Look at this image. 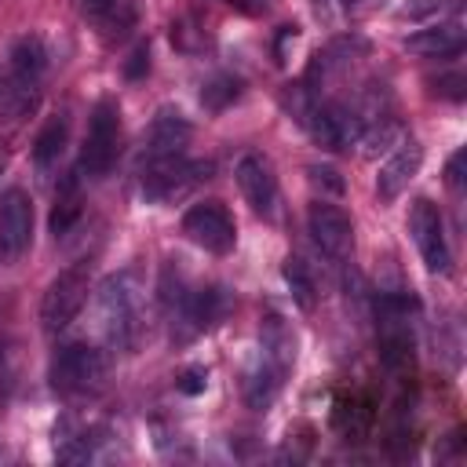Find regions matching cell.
Listing matches in <instances>:
<instances>
[{
    "mask_svg": "<svg viewBox=\"0 0 467 467\" xmlns=\"http://www.w3.org/2000/svg\"><path fill=\"white\" fill-rule=\"evenodd\" d=\"M212 164L204 161H186V153L168 157V161H150L142 164V197L146 201H171L186 193L197 179H208Z\"/></svg>",
    "mask_w": 467,
    "mask_h": 467,
    "instance_id": "obj_7",
    "label": "cell"
},
{
    "mask_svg": "<svg viewBox=\"0 0 467 467\" xmlns=\"http://www.w3.org/2000/svg\"><path fill=\"white\" fill-rule=\"evenodd\" d=\"M88 303V266H66L58 277H51V285L44 288L40 299V325L44 332H62L77 321V314Z\"/></svg>",
    "mask_w": 467,
    "mask_h": 467,
    "instance_id": "obj_5",
    "label": "cell"
},
{
    "mask_svg": "<svg viewBox=\"0 0 467 467\" xmlns=\"http://www.w3.org/2000/svg\"><path fill=\"white\" fill-rule=\"evenodd\" d=\"M139 22V0H109V29L106 40H124Z\"/></svg>",
    "mask_w": 467,
    "mask_h": 467,
    "instance_id": "obj_24",
    "label": "cell"
},
{
    "mask_svg": "<svg viewBox=\"0 0 467 467\" xmlns=\"http://www.w3.org/2000/svg\"><path fill=\"white\" fill-rule=\"evenodd\" d=\"M190 135H193V128H190V120H186L179 109H161V113L150 120L146 135H142V164H150V161H168V157L186 153Z\"/></svg>",
    "mask_w": 467,
    "mask_h": 467,
    "instance_id": "obj_12",
    "label": "cell"
},
{
    "mask_svg": "<svg viewBox=\"0 0 467 467\" xmlns=\"http://www.w3.org/2000/svg\"><path fill=\"white\" fill-rule=\"evenodd\" d=\"M310 179H314L317 186H325V190H332V193H343V179H339V171H336V168H325V164H314V168H310Z\"/></svg>",
    "mask_w": 467,
    "mask_h": 467,
    "instance_id": "obj_29",
    "label": "cell"
},
{
    "mask_svg": "<svg viewBox=\"0 0 467 467\" xmlns=\"http://www.w3.org/2000/svg\"><path fill=\"white\" fill-rule=\"evenodd\" d=\"M204 383H208V372L201 368V365H190V368H182V376H179V390L182 394H201L204 390Z\"/></svg>",
    "mask_w": 467,
    "mask_h": 467,
    "instance_id": "obj_27",
    "label": "cell"
},
{
    "mask_svg": "<svg viewBox=\"0 0 467 467\" xmlns=\"http://www.w3.org/2000/svg\"><path fill=\"white\" fill-rule=\"evenodd\" d=\"M80 15L106 36V29H109V0H80Z\"/></svg>",
    "mask_w": 467,
    "mask_h": 467,
    "instance_id": "obj_26",
    "label": "cell"
},
{
    "mask_svg": "<svg viewBox=\"0 0 467 467\" xmlns=\"http://www.w3.org/2000/svg\"><path fill=\"white\" fill-rule=\"evenodd\" d=\"M398 135H401V128H398L394 117H372V120H365L358 142H361V153H365V157H376V153H383Z\"/></svg>",
    "mask_w": 467,
    "mask_h": 467,
    "instance_id": "obj_21",
    "label": "cell"
},
{
    "mask_svg": "<svg viewBox=\"0 0 467 467\" xmlns=\"http://www.w3.org/2000/svg\"><path fill=\"white\" fill-rule=\"evenodd\" d=\"M452 7H456V0H405L398 15L409 18V22H427V18H438Z\"/></svg>",
    "mask_w": 467,
    "mask_h": 467,
    "instance_id": "obj_25",
    "label": "cell"
},
{
    "mask_svg": "<svg viewBox=\"0 0 467 467\" xmlns=\"http://www.w3.org/2000/svg\"><path fill=\"white\" fill-rule=\"evenodd\" d=\"M463 157H467V153H463V150H456V153L449 157V164H445V182H449L452 190H460V186H463Z\"/></svg>",
    "mask_w": 467,
    "mask_h": 467,
    "instance_id": "obj_30",
    "label": "cell"
},
{
    "mask_svg": "<svg viewBox=\"0 0 467 467\" xmlns=\"http://www.w3.org/2000/svg\"><path fill=\"white\" fill-rule=\"evenodd\" d=\"M146 69H150V47H146V44H139V47L131 51V58L124 62V77H128V80H139Z\"/></svg>",
    "mask_w": 467,
    "mask_h": 467,
    "instance_id": "obj_28",
    "label": "cell"
},
{
    "mask_svg": "<svg viewBox=\"0 0 467 467\" xmlns=\"http://www.w3.org/2000/svg\"><path fill=\"white\" fill-rule=\"evenodd\" d=\"M237 95H241V80L230 77V73H219V77H212V80L201 88V106L212 109V113H219V109H226L230 102H237Z\"/></svg>",
    "mask_w": 467,
    "mask_h": 467,
    "instance_id": "obj_23",
    "label": "cell"
},
{
    "mask_svg": "<svg viewBox=\"0 0 467 467\" xmlns=\"http://www.w3.org/2000/svg\"><path fill=\"white\" fill-rule=\"evenodd\" d=\"M33 244V201L26 190L11 186L0 193V259L11 263Z\"/></svg>",
    "mask_w": 467,
    "mask_h": 467,
    "instance_id": "obj_10",
    "label": "cell"
},
{
    "mask_svg": "<svg viewBox=\"0 0 467 467\" xmlns=\"http://www.w3.org/2000/svg\"><path fill=\"white\" fill-rule=\"evenodd\" d=\"M4 390H7V354L0 347V401H4Z\"/></svg>",
    "mask_w": 467,
    "mask_h": 467,
    "instance_id": "obj_31",
    "label": "cell"
},
{
    "mask_svg": "<svg viewBox=\"0 0 467 467\" xmlns=\"http://www.w3.org/2000/svg\"><path fill=\"white\" fill-rule=\"evenodd\" d=\"M420 164H423V146L420 142H401L383 164H379V175H376V197L383 204H390L416 175H420Z\"/></svg>",
    "mask_w": 467,
    "mask_h": 467,
    "instance_id": "obj_14",
    "label": "cell"
},
{
    "mask_svg": "<svg viewBox=\"0 0 467 467\" xmlns=\"http://www.w3.org/2000/svg\"><path fill=\"white\" fill-rule=\"evenodd\" d=\"M0 171H4V150H0Z\"/></svg>",
    "mask_w": 467,
    "mask_h": 467,
    "instance_id": "obj_33",
    "label": "cell"
},
{
    "mask_svg": "<svg viewBox=\"0 0 467 467\" xmlns=\"http://www.w3.org/2000/svg\"><path fill=\"white\" fill-rule=\"evenodd\" d=\"M66 142H69V120H66V117H51V120L40 128V135L33 139V164H36L40 171H51V168L62 161Z\"/></svg>",
    "mask_w": 467,
    "mask_h": 467,
    "instance_id": "obj_18",
    "label": "cell"
},
{
    "mask_svg": "<svg viewBox=\"0 0 467 467\" xmlns=\"http://www.w3.org/2000/svg\"><path fill=\"white\" fill-rule=\"evenodd\" d=\"M117 153H120V109L113 99H99L88 117V131L80 146V175L106 179L117 164Z\"/></svg>",
    "mask_w": 467,
    "mask_h": 467,
    "instance_id": "obj_3",
    "label": "cell"
},
{
    "mask_svg": "<svg viewBox=\"0 0 467 467\" xmlns=\"http://www.w3.org/2000/svg\"><path fill=\"white\" fill-rule=\"evenodd\" d=\"M339 7H343V11H350V7H354V0H339Z\"/></svg>",
    "mask_w": 467,
    "mask_h": 467,
    "instance_id": "obj_32",
    "label": "cell"
},
{
    "mask_svg": "<svg viewBox=\"0 0 467 467\" xmlns=\"http://www.w3.org/2000/svg\"><path fill=\"white\" fill-rule=\"evenodd\" d=\"M306 230L314 237V244L328 259H350V252H354V223L339 204L314 201L306 208Z\"/></svg>",
    "mask_w": 467,
    "mask_h": 467,
    "instance_id": "obj_9",
    "label": "cell"
},
{
    "mask_svg": "<svg viewBox=\"0 0 467 467\" xmlns=\"http://www.w3.org/2000/svg\"><path fill=\"white\" fill-rule=\"evenodd\" d=\"M281 379H285V372L274 368V365L259 354L255 368H248V379H244V401H248L252 409H266V405L274 401V394L281 390Z\"/></svg>",
    "mask_w": 467,
    "mask_h": 467,
    "instance_id": "obj_19",
    "label": "cell"
},
{
    "mask_svg": "<svg viewBox=\"0 0 467 467\" xmlns=\"http://www.w3.org/2000/svg\"><path fill=\"white\" fill-rule=\"evenodd\" d=\"M409 234L423 255V266L431 274H449L452 266V255H449V241H445V219L438 212L434 201L427 197H416L412 208H409Z\"/></svg>",
    "mask_w": 467,
    "mask_h": 467,
    "instance_id": "obj_6",
    "label": "cell"
},
{
    "mask_svg": "<svg viewBox=\"0 0 467 467\" xmlns=\"http://www.w3.org/2000/svg\"><path fill=\"white\" fill-rule=\"evenodd\" d=\"M223 310H226L223 288H197V292H186V299L175 314L190 325V332H204L223 317Z\"/></svg>",
    "mask_w": 467,
    "mask_h": 467,
    "instance_id": "obj_17",
    "label": "cell"
},
{
    "mask_svg": "<svg viewBox=\"0 0 467 467\" xmlns=\"http://www.w3.org/2000/svg\"><path fill=\"white\" fill-rule=\"evenodd\" d=\"M182 234L212 255H226L237 244V226H234L226 204H219V201H201V204L186 208Z\"/></svg>",
    "mask_w": 467,
    "mask_h": 467,
    "instance_id": "obj_8",
    "label": "cell"
},
{
    "mask_svg": "<svg viewBox=\"0 0 467 467\" xmlns=\"http://www.w3.org/2000/svg\"><path fill=\"white\" fill-rule=\"evenodd\" d=\"M285 285H288V292H292V299H296L299 310H314V303H317V281H314V274H310V266L303 259H296V255L285 259Z\"/></svg>",
    "mask_w": 467,
    "mask_h": 467,
    "instance_id": "obj_20",
    "label": "cell"
},
{
    "mask_svg": "<svg viewBox=\"0 0 467 467\" xmlns=\"http://www.w3.org/2000/svg\"><path fill=\"white\" fill-rule=\"evenodd\" d=\"M99 328L109 347L131 350L139 339V296L131 274H113L99 285Z\"/></svg>",
    "mask_w": 467,
    "mask_h": 467,
    "instance_id": "obj_2",
    "label": "cell"
},
{
    "mask_svg": "<svg viewBox=\"0 0 467 467\" xmlns=\"http://www.w3.org/2000/svg\"><path fill=\"white\" fill-rule=\"evenodd\" d=\"M259 354L281 372L292 368V361H296V332L281 314H266L263 317V325H259Z\"/></svg>",
    "mask_w": 467,
    "mask_h": 467,
    "instance_id": "obj_15",
    "label": "cell"
},
{
    "mask_svg": "<svg viewBox=\"0 0 467 467\" xmlns=\"http://www.w3.org/2000/svg\"><path fill=\"white\" fill-rule=\"evenodd\" d=\"M77 215H80V193H77V179L69 175V179H62L58 197H55V212H51V230H55V237L66 234Z\"/></svg>",
    "mask_w": 467,
    "mask_h": 467,
    "instance_id": "obj_22",
    "label": "cell"
},
{
    "mask_svg": "<svg viewBox=\"0 0 467 467\" xmlns=\"http://www.w3.org/2000/svg\"><path fill=\"white\" fill-rule=\"evenodd\" d=\"M405 51L420 55V58H449L463 51V26L460 22H445V26H431L420 29L412 36H405Z\"/></svg>",
    "mask_w": 467,
    "mask_h": 467,
    "instance_id": "obj_16",
    "label": "cell"
},
{
    "mask_svg": "<svg viewBox=\"0 0 467 467\" xmlns=\"http://www.w3.org/2000/svg\"><path fill=\"white\" fill-rule=\"evenodd\" d=\"M44 73H47L44 40L40 36H18L11 55H7V69L0 77V117L4 120H18L36 106Z\"/></svg>",
    "mask_w": 467,
    "mask_h": 467,
    "instance_id": "obj_1",
    "label": "cell"
},
{
    "mask_svg": "<svg viewBox=\"0 0 467 467\" xmlns=\"http://www.w3.org/2000/svg\"><path fill=\"white\" fill-rule=\"evenodd\" d=\"M106 383V358L88 343H66L51 358V387L58 394H95Z\"/></svg>",
    "mask_w": 467,
    "mask_h": 467,
    "instance_id": "obj_4",
    "label": "cell"
},
{
    "mask_svg": "<svg viewBox=\"0 0 467 467\" xmlns=\"http://www.w3.org/2000/svg\"><path fill=\"white\" fill-rule=\"evenodd\" d=\"M361 124H365V120H361L350 106H343V102L310 106V113H306V128H310V135H314L325 150H347L350 142H358Z\"/></svg>",
    "mask_w": 467,
    "mask_h": 467,
    "instance_id": "obj_11",
    "label": "cell"
},
{
    "mask_svg": "<svg viewBox=\"0 0 467 467\" xmlns=\"http://www.w3.org/2000/svg\"><path fill=\"white\" fill-rule=\"evenodd\" d=\"M234 179H237L241 197L252 204V212H259V215L274 212V204H277V175H274V164L263 153H244L237 161V168H234Z\"/></svg>",
    "mask_w": 467,
    "mask_h": 467,
    "instance_id": "obj_13",
    "label": "cell"
}]
</instances>
